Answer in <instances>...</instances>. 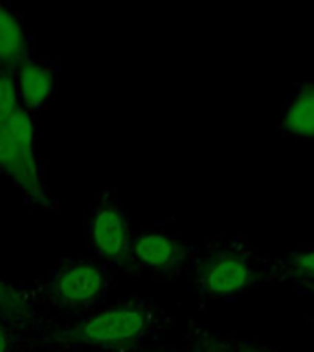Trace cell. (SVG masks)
Masks as SVG:
<instances>
[{
  "mask_svg": "<svg viewBox=\"0 0 314 352\" xmlns=\"http://www.w3.org/2000/svg\"><path fill=\"white\" fill-rule=\"evenodd\" d=\"M247 352H270V351H263V349H247Z\"/></svg>",
  "mask_w": 314,
  "mask_h": 352,
  "instance_id": "cell-16",
  "label": "cell"
},
{
  "mask_svg": "<svg viewBox=\"0 0 314 352\" xmlns=\"http://www.w3.org/2000/svg\"><path fill=\"white\" fill-rule=\"evenodd\" d=\"M107 274L98 264L77 261L61 266L48 283L50 296L63 305H87L103 292Z\"/></svg>",
  "mask_w": 314,
  "mask_h": 352,
  "instance_id": "cell-4",
  "label": "cell"
},
{
  "mask_svg": "<svg viewBox=\"0 0 314 352\" xmlns=\"http://www.w3.org/2000/svg\"><path fill=\"white\" fill-rule=\"evenodd\" d=\"M138 263L156 272H169L184 261L186 248L175 236L165 233H145L131 244Z\"/></svg>",
  "mask_w": 314,
  "mask_h": 352,
  "instance_id": "cell-6",
  "label": "cell"
},
{
  "mask_svg": "<svg viewBox=\"0 0 314 352\" xmlns=\"http://www.w3.org/2000/svg\"><path fill=\"white\" fill-rule=\"evenodd\" d=\"M8 345H10L8 334H6V330L0 327V352H8Z\"/></svg>",
  "mask_w": 314,
  "mask_h": 352,
  "instance_id": "cell-14",
  "label": "cell"
},
{
  "mask_svg": "<svg viewBox=\"0 0 314 352\" xmlns=\"http://www.w3.org/2000/svg\"><path fill=\"white\" fill-rule=\"evenodd\" d=\"M308 87H311V90H313V92H314V82H311V85H308Z\"/></svg>",
  "mask_w": 314,
  "mask_h": 352,
  "instance_id": "cell-18",
  "label": "cell"
},
{
  "mask_svg": "<svg viewBox=\"0 0 314 352\" xmlns=\"http://www.w3.org/2000/svg\"><path fill=\"white\" fill-rule=\"evenodd\" d=\"M0 167L10 176L15 170V151H13V142H11L10 129L6 121H0Z\"/></svg>",
  "mask_w": 314,
  "mask_h": 352,
  "instance_id": "cell-13",
  "label": "cell"
},
{
  "mask_svg": "<svg viewBox=\"0 0 314 352\" xmlns=\"http://www.w3.org/2000/svg\"><path fill=\"white\" fill-rule=\"evenodd\" d=\"M305 286H307V288H308V290H311V292H314V285H305Z\"/></svg>",
  "mask_w": 314,
  "mask_h": 352,
  "instance_id": "cell-17",
  "label": "cell"
},
{
  "mask_svg": "<svg viewBox=\"0 0 314 352\" xmlns=\"http://www.w3.org/2000/svg\"><path fill=\"white\" fill-rule=\"evenodd\" d=\"M281 132L294 140H314V92L308 85L286 104L280 121Z\"/></svg>",
  "mask_w": 314,
  "mask_h": 352,
  "instance_id": "cell-9",
  "label": "cell"
},
{
  "mask_svg": "<svg viewBox=\"0 0 314 352\" xmlns=\"http://www.w3.org/2000/svg\"><path fill=\"white\" fill-rule=\"evenodd\" d=\"M26 297L17 290L15 286L8 285L0 279V316L2 318H22L28 312Z\"/></svg>",
  "mask_w": 314,
  "mask_h": 352,
  "instance_id": "cell-11",
  "label": "cell"
},
{
  "mask_svg": "<svg viewBox=\"0 0 314 352\" xmlns=\"http://www.w3.org/2000/svg\"><path fill=\"white\" fill-rule=\"evenodd\" d=\"M149 324V312L138 305H121L96 314L72 330L74 340L90 345H116L142 334Z\"/></svg>",
  "mask_w": 314,
  "mask_h": 352,
  "instance_id": "cell-2",
  "label": "cell"
},
{
  "mask_svg": "<svg viewBox=\"0 0 314 352\" xmlns=\"http://www.w3.org/2000/svg\"><path fill=\"white\" fill-rule=\"evenodd\" d=\"M94 250L107 261H123L131 252V235L125 214L118 206H105L94 214L90 226Z\"/></svg>",
  "mask_w": 314,
  "mask_h": 352,
  "instance_id": "cell-5",
  "label": "cell"
},
{
  "mask_svg": "<svg viewBox=\"0 0 314 352\" xmlns=\"http://www.w3.org/2000/svg\"><path fill=\"white\" fill-rule=\"evenodd\" d=\"M26 60L28 44L21 22L15 13L0 4V68L6 72L19 70Z\"/></svg>",
  "mask_w": 314,
  "mask_h": 352,
  "instance_id": "cell-8",
  "label": "cell"
},
{
  "mask_svg": "<svg viewBox=\"0 0 314 352\" xmlns=\"http://www.w3.org/2000/svg\"><path fill=\"white\" fill-rule=\"evenodd\" d=\"M17 92L22 104L30 110L43 107L55 88V74L48 66L26 60L17 70Z\"/></svg>",
  "mask_w": 314,
  "mask_h": 352,
  "instance_id": "cell-7",
  "label": "cell"
},
{
  "mask_svg": "<svg viewBox=\"0 0 314 352\" xmlns=\"http://www.w3.org/2000/svg\"><path fill=\"white\" fill-rule=\"evenodd\" d=\"M208 352H231V351H230V349H226V346L209 345V346H208Z\"/></svg>",
  "mask_w": 314,
  "mask_h": 352,
  "instance_id": "cell-15",
  "label": "cell"
},
{
  "mask_svg": "<svg viewBox=\"0 0 314 352\" xmlns=\"http://www.w3.org/2000/svg\"><path fill=\"white\" fill-rule=\"evenodd\" d=\"M261 270L258 258L241 244L209 250L197 264V283L209 299H228L258 285Z\"/></svg>",
  "mask_w": 314,
  "mask_h": 352,
  "instance_id": "cell-1",
  "label": "cell"
},
{
  "mask_svg": "<svg viewBox=\"0 0 314 352\" xmlns=\"http://www.w3.org/2000/svg\"><path fill=\"white\" fill-rule=\"evenodd\" d=\"M10 129L13 151H15V170L11 178L26 192L28 198L39 206H48V195L44 191L37 162H35V136H33L32 116L26 109H19L10 120H6Z\"/></svg>",
  "mask_w": 314,
  "mask_h": 352,
  "instance_id": "cell-3",
  "label": "cell"
},
{
  "mask_svg": "<svg viewBox=\"0 0 314 352\" xmlns=\"http://www.w3.org/2000/svg\"><path fill=\"white\" fill-rule=\"evenodd\" d=\"M283 268L286 270V274L302 279L305 285H314V248L291 253Z\"/></svg>",
  "mask_w": 314,
  "mask_h": 352,
  "instance_id": "cell-10",
  "label": "cell"
},
{
  "mask_svg": "<svg viewBox=\"0 0 314 352\" xmlns=\"http://www.w3.org/2000/svg\"><path fill=\"white\" fill-rule=\"evenodd\" d=\"M19 107V92L10 74H0V121L10 120Z\"/></svg>",
  "mask_w": 314,
  "mask_h": 352,
  "instance_id": "cell-12",
  "label": "cell"
}]
</instances>
